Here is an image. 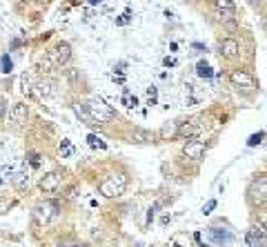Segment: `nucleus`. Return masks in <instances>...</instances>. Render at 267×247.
I'll return each instance as SVG.
<instances>
[{
    "label": "nucleus",
    "instance_id": "1",
    "mask_svg": "<svg viewBox=\"0 0 267 247\" xmlns=\"http://www.w3.org/2000/svg\"><path fill=\"white\" fill-rule=\"evenodd\" d=\"M127 189V176L125 174H114L107 176L100 185H98V192L107 198H116V196H122Z\"/></svg>",
    "mask_w": 267,
    "mask_h": 247
},
{
    "label": "nucleus",
    "instance_id": "2",
    "mask_svg": "<svg viewBox=\"0 0 267 247\" xmlns=\"http://www.w3.org/2000/svg\"><path fill=\"white\" fill-rule=\"evenodd\" d=\"M85 107H87L89 116L96 123H109L114 118V109L107 105L102 98H89V100L85 102Z\"/></svg>",
    "mask_w": 267,
    "mask_h": 247
},
{
    "label": "nucleus",
    "instance_id": "3",
    "mask_svg": "<svg viewBox=\"0 0 267 247\" xmlns=\"http://www.w3.org/2000/svg\"><path fill=\"white\" fill-rule=\"evenodd\" d=\"M249 200L256 207H265L267 205V176H261L249 185Z\"/></svg>",
    "mask_w": 267,
    "mask_h": 247
},
{
    "label": "nucleus",
    "instance_id": "4",
    "mask_svg": "<svg viewBox=\"0 0 267 247\" xmlns=\"http://www.w3.org/2000/svg\"><path fill=\"white\" fill-rule=\"evenodd\" d=\"M183 154L192 160H200L205 154V143L198 141V138H187V143L183 147Z\"/></svg>",
    "mask_w": 267,
    "mask_h": 247
},
{
    "label": "nucleus",
    "instance_id": "5",
    "mask_svg": "<svg viewBox=\"0 0 267 247\" xmlns=\"http://www.w3.org/2000/svg\"><path fill=\"white\" fill-rule=\"evenodd\" d=\"M56 209H58V205L53 203V200H45V203H40L38 207H36V221H38L40 225L49 223V221L56 216Z\"/></svg>",
    "mask_w": 267,
    "mask_h": 247
},
{
    "label": "nucleus",
    "instance_id": "6",
    "mask_svg": "<svg viewBox=\"0 0 267 247\" xmlns=\"http://www.w3.org/2000/svg\"><path fill=\"white\" fill-rule=\"evenodd\" d=\"M229 80H232L236 87H254V85H256L254 76L249 72H245V69H234V72L229 74Z\"/></svg>",
    "mask_w": 267,
    "mask_h": 247
},
{
    "label": "nucleus",
    "instance_id": "7",
    "mask_svg": "<svg viewBox=\"0 0 267 247\" xmlns=\"http://www.w3.org/2000/svg\"><path fill=\"white\" fill-rule=\"evenodd\" d=\"M245 241H247V247H267V234L261 227H252Z\"/></svg>",
    "mask_w": 267,
    "mask_h": 247
},
{
    "label": "nucleus",
    "instance_id": "8",
    "mask_svg": "<svg viewBox=\"0 0 267 247\" xmlns=\"http://www.w3.org/2000/svg\"><path fill=\"white\" fill-rule=\"evenodd\" d=\"M60 187V174L58 172H49L47 176L40 178V189L43 192H56Z\"/></svg>",
    "mask_w": 267,
    "mask_h": 247
},
{
    "label": "nucleus",
    "instance_id": "9",
    "mask_svg": "<svg viewBox=\"0 0 267 247\" xmlns=\"http://www.w3.org/2000/svg\"><path fill=\"white\" fill-rule=\"evenodd\" d=\"M69 58H72V47L67 43H60L56 47V53H53V63L56 65H67Z\"/></svg>",
    "mask_w": 267,
    "mask_h": 247
},
{
    "label": "nucleus",
    "instance_id": "10",
    "mask_svg": "<svg viewBox=\"0 0 267 247\" xmlns=\"http://www.w3.org/2000/svg\"><path fill=\"white\" fill-rule=\"evenodd\" d=\"M27 116H29V112H27V105H24V102H16V105L11 107V121H14L16 125L27 123Z\"/></svg>",
    "mask_w": 267,
    "mask_h": 247
},
{
    "label": "nucleus",
    "instance_id": "11",
    "mask_svg": "<svg viewBox=\"0 0 267 247\" xmlns=\"http://www.w3.org/2000/svg\"><path fill=\"white\" fill-rule=\"evenodd\" d=\"M209 238H212L216 245H225V243L232 241V234L229 229H220V227H212L209 229Z\"/></svg>",
    "mask_w": 267,
    "mask_h": 247
},
{
    "label": "nucleus",
    "instance_id": "12",
    "mask_svg": "<svg viewBox=\"0 0 267 247\" xmlns=\"http://www.w3.org/2000/svg\"><path fill=\"white\" fill-rule=\"evenodd\" d=\"M220 53H223L225 58H234V56H238V43L234 38H225L223 43H220Z\"/></svg>",
    "mask_w": 267,
    "mask_h": 247
},
{
    "label": "nucleus",
    "instance_id": "13",
    "mask_svg": "<svg viewBox=\"0 0 267 247\" xmlns=\"http://www.w3.org/2000/svg\"><path fill=\"white\" fill-rule=\"evenodd\" d=\"M176 136H180L178 123H167V125H163V129H160V138H163V141H171Z\"/></svg>",
    "mask_w": 267,
    "mask_h": 247
},
{
    "label": "nucleus",
    "instance_id": "14",
    "mask_svg": "<svg viewBox=\"0 0 267 247\" xmlns=\"http://www.w3.org/2000/svg\"><path fill=\"white\" fill-rule=\"evenodd\" d=\"M11 183H14V187L16 189H24L27 185H29V176H27V172L20 167L18 172H16L14 176H11Z\"/></svg>",
    "mask_w": 267,
    "mask_h": 247
},
{
    "label": "nucleus",
    "instance_id": "15",
    "mask_svg": "<svg viewBox=\"0 0 267 247\" xmlns=\"http://www.w3.org/2000/svg\"><path fill=\"white\" fill-rule=\"evenodd\" d=\"M38 92H40V96L43 98H51L53 94H56V85H53V80H40L38 82Z\"/></svg>",
    "mask_w": 267,
    "mask_h": 247
},
{
    "label": "nucleus",
    "instance_id": "16",
    "mask_svg": "<svg viewBox=\"0 0 267 247\" xmlns=\"http://www.w3.org/2000/svg\"><path fill=\"white\" fill-rule=\"evenodd\" d=\"M214 7H216V11H223V14H234L236 11L232 0H214Z\"/></svg>",
    "mask_w": 267,
    "mask_h": 247
},
{
    "label": "nucleus",
    "instance_id": "17",
    "mask_svg": "<svg viewBox=\"0 0 267 247\" xmlns=\"http://www.w3.org/2000/svg\"><path fill=\"white\" fill-rule=\"evenodd\" d=\"M196 74H198L200 78H212L214 76V72H212V67H209L205 60H200L198 65H196Z\"/></svg>",
    "mask_w": 267,
    "mask_h": 247
},
{
    "label": "nucleus",
    "instance_id": "18",
    "mask_svg": "<svg viewBox=\"0 0 267 247\" xmlns=\"http://www.w3.org/2000/svg\"><path fill=\"white\" fill-rule=\"evenodd\" d=\"M87 143H89L92 147H98V149H107V143L102 141V138H98L96 134H89V136H87Z\"/></svg>",
    "mask_w": 267,
    "mask_h": 247
},
{
    "label": "nucleus",
    "instance_id": "19",
    "mask_svg": "<svg viewBox=\"0 0 267 247\" xmlns=\"http://www.w3.org/2000/svg\"><path fill=\"white\" fill-rule=\"evenodd\" d=\"M194 134H196V125H190V123L180 125V136H183V138H192Z\"/></svg>",
    "mask_w": 267,
    "mask_h": 247
},
{
    "label": "nucleus",
    "instance_id": "20",
    "mask_svg": "<svg viewBox=\"0 0 267 247\" xmlns=\"http://www.w3.org/2000/svg\"><path fill=\"white\" fill-rule=\"evenodd\" d=\"M60 154H63V158H69V156L73 154L72 143H69V141H63V143H60Z\"/></svg>",
    "mask_w": 267,
    "mask_h": 247
},
{
    "label": "nucleus",
    "instance_id": "21",
    "mask_svg": "<svg viewBox=\"0 0 267 247\" xmlns=\"http://www.w3.org/2000/svg\"><path fill=\"white\" fill-rule=\"evenodd\" d=\"M20 85H23V92L24 94L31 92V78L27 76V74H23V76H20Z\"/></svg>",
    "mask_w": 267,
    "mask_h": 247
},
{
    "label": "nucleus",
    "instance_id": "22",
    "mask_svg": "<svg viewBox=\"0 0 267 247\" xmlns=\"http://www.w3.org/2000/svg\"><path fill=\"white\" fill-rule=\"evenodd\" d=\"M0 65H2V72H5V74H9V72H11V67H14V65H11V58H9V56H2Z\"/></svg>",
    "mask_w": 267,
    "mask_h": 247
},
{
    "label": "nucleus",
    "instance_id": "23",
    "mask_svg": "<svg viewBox=\"0 0 267 247\" xmlns=\"http://www.w3.org/2000/svg\"><path fill=\"white\" fill-rule=\"evenodd\" d=\"M51 65H53V60H51V58H45V60H40L38 67H40V72L47 74V72H51Z\"/></svg>",
    "mask_w": 267,
    "mask_h": 247
},
{
    "label": "nucleus",
    "instance_id": "24",
    "mask_svg": "<svg viewBox=\"0 0 267 247\" xmlns=\"http://www.w3.org/2000/svg\"><path fill=\"white\" fill-rule=\"evenodd\" d=\"M263 136H265V134H263V131H258V134H254V136H249V141H247V145H249V147H254V145H258V143H261V141H263Z\"/></svg>",
    "mask_w": 267,
    "mask_h": 247
},
{
    "label": "nucleus",
    "instance_id": "25",
    "mask_svg": "<svg viewBox=\"0 0 267 247\" xmlns=\"http://www.w3.org/2000/svg\"><path fill=\"white\" fill-rule=\"evenodd\" d=\"M134 138H138V143H147V141H151V136H149V134H145V131H136V134H134Z\"/></svg>",
    "mask_w": 267,
    "mask_h": 247
},
{
    "label": "nucleus",
    "instance_id": "26",
    "mask_svg": "<svg viewBox=\"0 0 267 247\" xmlns=\"http://www.w3.org/2000/svg\"><path fill=\"white\" fill-rule=\"evenodd\" d=\"M122 102H125L127 107H136L138 105V98L136 96H125V98H122Z\"/></svg>",
    "mask_w": 267,
    "mask_h": 247
},
{
    "label": "nucleus",
    "instance_id": "27",
    "mask_svg": "<svg viewBox=\"0 0 267 247\" xmlns=\"http://www.w3.org/2000/svg\"><path fill=\"white\" fill-rule=\"evenodd\" d=\"M29 163H31V167H38V165H40V154L31 151V154H29Z\"/></svg>",
    "mask_w": 267,
    "mask_h": 247
},
{
    "label": "nucleus",
    "instance_id": "28",
    "mask_svg": "<svg viewBox=\"0 0 267 247\" xmlns=\"http://www.w3.org/2000/svg\"><path fill=\"white\" fill-rule=\"evenodd\" d=\"M214 207H216V200H209V203L203 207V214H205V216H207V214H212V209H214Z\"/></svg>",
    "mask_w": 267,
    "mask_h": 247
},
{
    "label": "nucleus",
    "instance_id": "29",
    "mask_svg": "<svg viewBox=\"0 0 267 247\" xmlns=\"http://www.w3.org/2000/svg\"><path fill=\"white\" fill-rule=\"evenodd\" d=\"M261 229L267 234V212H263V214H261Z\"/></svg>",
    "mask_w": 267,
    "mask_h": 247
},
{
    "label": "nucleus",
    "instance_id": "30",
    "mask_svg": "<svg viewBox=\"0 0 267 247\" xmlns=\"http://www.w3.org/2000/svg\"><path fill=\"white\" fill-rule=\"evenodd\" d=\"M163 63H165V67H176V65H178V60H176V58H170V56H167Z\"/></svg>",
    "mask_w": 267,
    "mask_h": 247
},
{
    "label": "nucleus",
    "instance_id": "31",
    "mask_svg": "<svg viewBox=\"0 0 267 247\" xmlns=\"http://www.w3.org/2000/svg\"><path fill=\"white\" fill-rule=\"evenodd\" d=\"M127 23H129V14H125L122 18H118V20H116V25H127Z\"/></svg>",
    "mask_w": 267,
    "mask_h": 247
},
{
    "label": "nucleus",
    "instance_id": "32",
    "mask_svg": "<svg viewBox=\"0 0 267 247\" xmlns=\"http://www.w3.org/2000/svg\"><path fill=\"white\" fill-rule=\"evenodd\" d=\"M2 116H5V102L0 100V118H2Z\"/></svg>",
    "mask_w": 267,
    "mask_h": 247
},
{
    "label": "nucleus",
    "instance_id": "33",
    "mask_svg": "<svg viewBox=\"0 0 267 247\" xmlns=\"http://www.w3.org/2000/svg\"><path fill=\"white\" fill-rule=\"evenodd\" d=\"M58 247H76V245H72V243H60Z\"/></svg>",
    "mask_w": 267,
    "mask_h": 247
},
{
    "label": "nucleus",
    "instance_id": "34",
    "mask_svg": "<svg viewBox=\"0 0 267 247\" xmlns=\"http://www.w3.org/2000/svg\"><path fill=\"white\" fill-rule=\"evenodd\" d=\"M102 0H89V5H100Z\"/></svg>",
    "mask_w": 267,
    "mask_h": 247
},
{
    "label": "nucleus",
    "instance_id": "35",
    "mask_svg": "<svg viewBox=\"0 0 267 247\" xmlns=\"http://www.w3.org/2000/svg\"><path fill=\"white\" fill-rule=\"evenodd\" d=\"M249 2H252V5H256V0H249Z\"/></svg>",
    "mask_w": 267,
    "mask_h": 247
},
{
    "label": "nucleus",
    "instance_id": "36",
    "mask_svg": "<svg viewBox=\"0 0 267 247\" xmlns=\"http://www.w3.org/2000/svg\"><path fill=\"white\" fill-rule=\"evenodd\" d=\"M76 247H87V245H76Z\"/></svg>",
    "mask_w": 267,
    "mask_h": 247
},
{
    "label": "nucleus",
    "instance_id": "37",
    "mask_svg": "<svg viewBox=\"0 0 267 247\" xmlns=\"http://www.w3.org/2000/svg\"><path fill=\"white\" fill-rule=\"evenodd\" d=\"M23 2H31V0H23Z\"/></svg>",
    "mask_w": 267,
    "mask_h": 247
}]
</instances>
